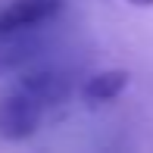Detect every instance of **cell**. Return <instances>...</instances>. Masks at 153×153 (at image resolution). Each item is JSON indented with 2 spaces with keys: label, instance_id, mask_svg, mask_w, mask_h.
<instances>
[{
  "label": "cell",
  "instance_id": "cell-1",
  "mask_svg": "<svg viewBox=\"0 0 153 153\" xmlns=\"http://www.w3.org/2000/svg\"><path fill=\"white\" fill-rule=\"evenodd\" d=\"M44 119V106L25 91L13 85V91L0 97V137L3 141H25L38 131Z\"/></svg>",
  "mask_w": 153,
  "mask_h": 153
},
{
  "label": "cell",
  "instance_id": "cell-2",
  "mask_svg": "<svg viewBox=\"0 0 153 153\" xmlns=\"http://www.w3.org/2000/svg\"><path fill=\"white\" fill-rule=\"evenodd\" d=\"M16 88L25 91L28 97H34L44 109L66 103L72 97V91H75L69 72H62V69H31L22 78H16Z\"/></svg>",
  "mask_w": 153,
  "mask_h": 153
},
{
  "label": "cell",
  "instance_id": "cell-3",
  "mask_svg": "<svg viewBox=\"0 0 153 153\" xmlns=\"http://www.w3.org/2000/svg\"><path fill=\"white\" fill-rule=\"evenodd\" d=\"M62 10V0H13L6 10H0V34L34 31L38 25L50 22Z\"/></svg>",
  "mask_w": 153,
  "mask_h": 153
},
{
  "label": "cell",
  "instance_id": "cell-4",
  "mask_svg": "<svg viewBox=\"0 0 153 153\" xmlns=\"http://www.w3.org/2000/svg\"><path fill=\"white\" fill-rule=\"evenodd\" d=\"M125 88H128V72L122 69H106V72H97L81 85V100L97 106V103H109L116 100Z\"/></svg>",
  "mask_w": 153,
  "mask_h": 153
},
{
  "label": "cell",
  "instance_id": "cell-5",
  "mask_svg": "<svg viewBox=\"0 0 153 153\" xmlns=\"http://www.w3.org/2000/svg\"><path fill=\"white\" fill-rule=\"evenodd\" d=\"M31 31H16V34H0V75H10L22 69L34 53H38V41L28 38Z\"/></svg>",
  "mask_w": 153,
  "mask_h": 153
},
{
  "label": "cell",
  "instance_id": "cell-6",
  "mask_svg": "<svg viewBox=\"0 0 153 153\" xmlns=\"http://www.w3.org/2000/svg\"><path fill=\"white\" fill-rule=\"evenodd\" d=\"M131 6H153V0H128Z\"/></svg>",
  "mask_w": 153,
  "mask_h": 153
}]
</instances>
